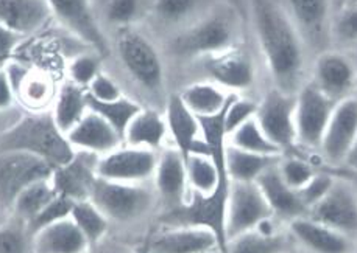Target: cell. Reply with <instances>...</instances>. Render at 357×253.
<instances>
[{"label": "cell", "instance_id": "1", "mask_svg": "<svg viewBox=\"0 0 357 253\" xmlns=\"http://www.w3.org/2000/svg\"><path fill=\"white\" fill-rule=\"evenodd\" d=\"M251 25L272 85L296 95L307 81L309 53L280 0H247Z\"/></svg>", "mask_w": 357, "mask_h": 253}, {"label": "cell", "instance_id": "2", "mask_svg": "<svg viewBox=\"0 0 357 253\" xmlns=\"http://www.w3.org/2000/svg\"><path fill=\"white\" fill-rule=\"evenodd\" d=\"M0 151L25 152L43 158L54 168L69 162L75 154L50 111L30 112L0 132Z\"/></svg>", "mask_w": 357, "mask_h": 253}, {"label": "cell", "instance_id": "3", "mask_svg": "<svg viewBox=\"0 0 357 253\" xmlns=\"http://www.w3.org/2000/svg\"><path fill=\"white\" fill-rule=\"evenodd\" d=\"M241 19L234 8L217 5L206 16L172 38V55L184 59L206 58L241 44Z\"/></svg>", "mask_w": 357, "mask_h": 253}, {"label": "cell", "instance_id": "4", "mask_svg": "<svg viewBox=\"0 0 357 253\" xmlns=\"http://www.w3.org/2000/svg\"><path fill=\"white\" fill-rule=\"evenodd\" d=\"M229 183H220L211 195L190 191L188 201L180 207L164 210L161 224L165 227H197L213 231L220 253H227V204Z\"/></svg>", "mask_w": 357, "mask_h": 253}, {"label": "cell", "instance_id": "5", "mask_svg": "<svg viewBox=\"0 0 357 253\" xmlns=\"http://www.w3.org/2000/svg\"><path fill=\"white\" fill-rule=\"evenodd\" d=\"M117 55L123 69L139 88L151 97L164 92L165 75L160 51L150 39L135 26L121 28L116 38Z\"/></svg>", "mask_w": 357, "mask_h": 253}, {"label": "cell", "instance_id": "6", "mask_svg": "<svg viewBox=\"0 0 357 253\" xmlns=\"http://www.w3.org/2000/svg\"><path fill=\"white\" fill-rule=\"evenodd\" d=\"M89 201L108 219L131 222L142 218L151 209L155 195L145 183H122L98 177Z\"/></svg>", "mask_w": 357, "mask_h": 253}, {"label": "cell", "instance_id": "7", "mask_svg": "<svg viewBox=\"0 0 357 253\" xmlns=\"http://www.w3.org/2000/svg\"><path fill=\"white\" fill-rule=\"evenodd\" d=\"M295 104L296 95H290L272 85L264 93L257 106L256 122L282 156H290L300 149L296 142Z\"/></svg>", "mask_w": 357, "mask_h": 253}, {"label": "cell", "instance_id": "8", "mask_svg": "<svg viewBox=\"0 0 357 253\" xmlns=\"http://www.w3.org/2000/svg\"><path fill=\"white\" fill-rule=\"evenodd\" d=\"M337 101L307 79L296 93L295 124L300 149L319 152Z\"/></svg>", "mask_w": 357, "mask_h": 253}, {"label": "cell", "instance_id": "9", "mask_svg": "<svg viewBox=\"0 0 357 253\" xmlns=\"http://www.w3.org/2000/svg\"><path fill=\"white\" fill-rule=\"evenodd\" d=\"M295 28L298 30L309 56L333 49L331 25L334 17V0H280Z\"/></svg>", "mask_w": 357, "mask_h": 253}, {"label": "cell", "instance_id": "10", "mask_svg": "<svg viewBox=\"0 0 357 253\" xmlns=\"http://www.w3.org/2000/svg\"><path fill=\"white\" fill-rule=\"evenodd\" d=\"M54 166L17 151H0V209L11 216L16 197L29 185L50 179Z\"/></svg>", "mask_w": 357, "mask_h": 253}, {"label": "cell", "instance_id": "11", "mask_svg": "<svg viewBox=\"0 0 357 253\" xmlns=\"http://www.w3.org/2000/svg\"><path fill=\"white\" fill-rule=\"evenodd\" d=\"M275 216L256 182H231L227 204L228 241Z\"/></svg>", "mask_w": 357, "mask_h": 253}, {"label": "cell", "instance_id": "12", "mask_svg": "<svg viewBox=\"0 0 357 253\" xmlns=\"http://www.w3.org/2000/svg\"><path fill=\"white\" fill-rule=\"evenodd\" d=\"M158 156L160 152L135 148V146H119L117 149L98 157L97 174L112 182L145 183L153 179Z\"/></svg>", "mask_w": 357, "mask_h": 253}, {"label": "cell", "instance_id": "13", "mask_svg": "<svg viewBox=\"0 0 357 253\" xmlns=\"http://www.w3.org/2000/svg\"><path fill=\"white\" fill-rule=\"evenodd\" d=\"M202 59L204 72L213 79L211 83L231 93L248 90L256 83L255 59L242 44Z\"/></svg>", "mask_w": 357, "mask_h": 253}, {"label": "cell", "instance_id": "14", "mask_svg": "<svg viewBox=\"0 0 357 253\" xmlns=\"http://www.w3.org/2000/svg\"><path fill=\"white\" fill-rule=\"evenodd\" d=\"M52 16L59 25L88 44L98 56H109V42L89 0H49Z\"/></svg>", "mask_w": 357, "mask_h": 253}, {"label": "cell", "instance_id": "15", "mask_svg": "<svg viewBox=\"0 0 357 253\" xmlns=\"http://www.w3.org/2000/svg\"><path fill=\"white\" fill-rule=\"evenodd\" d=\"M307 216L357 239V188L348 179L335 177L328 195L309 210Z\"/></svg>", "mask_w": 357, "mask_h": 253}, {"label": "cell", "instance_id": "16", "mask_svg": "<svg viewBox=\"0 0 357 253\" xmlns=\"http://www.w3.org/2000/svg\"><path fill=\"white\" fill-rule=\"evenodd\" d=\"M310 81L337 103L353 97V90L357 84L354 59L345 51L335 49L320 53L314 58Z\"/></svg>", "mask_w": 357, "mask_h": 253}, {"label": "cell", "instance_id": "17", "mask_svg": "<svg viewBox=\"0 0 357 253\" xmlns=\"http://www.w3.org/2000/svg\"><path fill=\"white\" fill-rule=\"evenodd\" d=\"M357 137V97L337 103L323 136L319 154L331 166H343Z\"/></svg>", "mask_w": 357, "mask_h": 253}, {"label": "cell", "instance_id": "18", "mask_svg": "<svg viewBox=\"0 0 357 253\" xmlns=\"http://www.w3.org/2000/svg\"><path fill=\"white\" fill-rule=\"evenodd\" d=\"M165 123L169 137L174 142V148L181 152L184 161L192 154L209 156V148L202 138L198 117L189 111L183 103L180 93H170L165 99L164 108Z\"/></svg>", "mask_w": 357, "mask_h": 253}, {"label": "cell", "instance_id": "19", "mask_svg": "<svg viewBox=\"0 0 357 253\" xmlns=\"http://www.w3.org/2000/svg\"><path fill=\"white\" fill-rule=\"evenodd\" d=\"M98 156L86 151H75L69 162L56 166L52 172V185L58 196L70 201H86L98 179L97 174Z\"/></svg>", "mask_w": 357, "mask_h": 253}, {"label": "cell", "instance_id": "20", "mask_svg": "<svg viewBox=\"0 0 357 253\" xmlns=\"http://www.w3.org/2000/svg\"><path fill=\"white\" fill-rule=\"evenodd\" d=\"M295 247L303 253H356V239L314 221L309 216L287 224Z\"/></svg>", "mask_w": 357, "mask_h": 253}, {"label": "cell", "instance_id": "21", "mask_svg": "<svg viewBox=\"0 0 357 253\" xmlns=\"http://www.w3.org/2000/svg\"><path fill=\"white\" fill-rule=\"evenodd\" d=\"M156 195L165 210L180 207L190 195L186 161L176 148L161 149L153 176Z\"/></svg>", "mask_w": 357, "mask_h": 253}, {"label": "cell", "instance_id": "22", "mask_svg": "<svg viewBox=\"0 0 357 253\" xmlns=\"http://www.w3.org/2000/svg\"><path fill=\"white\" fill-rule=\"evenodd\" d=\"M66 137L75 151L92 152L98 157L117 149L123 143V138L107 120L92 111H88V114L80 120L74 129L66 134Z\"/></svg>", "mask_w": 357, "mask_h": 253}, {"label": "cell", "instance_id": "23", "mask_svg": "<svg viewBox=\"0 0 357 253\" xmlns=\"http://www.w3.org/2000/svg\"><path fill=\"white\" fill-rule=\"evenodd\" d=\"M145 244H147V253L220 252L214 233L197 227H165Z\"/></svg>", "mask_w": 357, "mask_h": 253}, {"label": "cell", "instance_id": "24", "mask_svg": "<svg viewBox=\"0 0 357 253\" xmlns=\"http://www.w3.org/2000/svg\"><path fill=\"white\" fill-rule=\"evenodd\" d=\"M278 165L280 163L270 166L267 171H264L256 183L261 188L278 221L289 224L296 218L307 216V209L304 207L300 193L284 181Z\"/></svg>", "mask_w": 357, "mask_h": 253}, {"label": "cell", "instance_id": "25", "mask_svg": "<svg viewBox=\"0 0 357 253\" xmlns=\"http://www.w3.org/2000/svg\"><path fill=\"white\" fill-rule=\"evenodd\" d=\"M5 70L8 73L16 99L27 106L31 112L45 111L50 103H54L56 93L47 75L13 61L5 65Z\"/></svg>", "mask_w": 357, "mask_h": 253}, {"label": "cell", "instance_id": "26", "mask_svg": "<svg viewBox=\"0 0 357 253\" xmlns=\"http://www.w3.org/2000/svg\"><path fill=\"white\" fill-rule=\"evenodd\" d=\"M52 17L49 0H0V25L24 38L44 28Z\"/></svg>", "mask_w": 357, "mask_h": 253}, {"label": "cell", "instance_id": "27", "mask_svg": "<svg viewBox=\"0 0 357 253\" xmlns=\"http://www.w3.org/2000/svg\"><path fill=\"white\" fill-rule=\"evenodd\" d=\"M89 243L70 216L36 231L31 253H89Z\"/></svg>", "mask_w": 357, "mask_h": 253}, {"label": "cell", "instance_id": "28", "mask_svg": "<svg viewBox=\"0 0 357 253\" xmlns=\"http://www.w3.org/2000/svg\"><path fill=\"white\" fill-rule=\"evenodd\" d=\"M217 5L215 0H153L150 16L156 24L178 33L206 16Z\"/></svg>", "mask_w": 357, "mask_h": 253}, {"label": "cell", "instance_id": "29", "mask_svg": "<svg viewBox=\"0 0 357 253\" xmlns=\"http://www.w3.org/2000/svg\"><path fill=\"white\" fill-rule=\"evenodd\" d=\"M167 137L169 131L164 112L155 108H142L125 131L123 143L160 152Z\"/></svg>", "mask_w": 357, "mask_h": 253}, {"label": "cell", "instance_id": "30", "mask_svg": "<svg viewBox=\"0 0 357 253\" xmlns=\"http://www.w3.org/2000/svg\"><path fill=\"white\" fill-rule=\"evenodd\" d=\"M88 92L74 83H64L56 90V95L52 106V115L55 123L64 134H68L75 126L80 123V120L88 114Z\"/></svg>", "mask_w": 357, "mask_h": 253}, {"label": "cell", "instance_id": "31", "mask_svg": "<svg viewBox=\"0 0 357 253\" xmlns=\"http://www.w3.org/2000/svg\"><path fill=\"white\" fill-rule=\"evenodd\" d=\"M282 156H262L227 145L225 165L231 182H256L264 171L280 163Z\"/></svg>", "mask_w": 357, "mask_h": 253}, {"label": "cell", "instance_id": "32", "mask_svg": "<svg viewBox=\"0 0 357 253\" xmlns=\"http://www.w3.org/2000/svg\"><path fill=\"white\" fill-rule=\"evenodd\" d=\"M294 247L295 243L287 229L272 233L255 229L231 238L227 253H286Z\"/></svg>", "mask_w": 357, "mask_h": 253}, {"label": "cell", "instance_id": "33", "mask_svg": "<svg viewBox=\"0 0 357 253\" xmlns=\"http://www.w3.org/2000/svg\"><path fill=\"white\" fill-rule=\"evenodd\" d=\"M180 93L183 103L197 117H208L219 114L228 104L234 93L225 90L211 81H198L184 88Z\"/></svg>", "mask_w": 357, "mask_h": 253}, {"label": "cell", "instance_id": "34", "mask_svg": "<svg viewBox=\"0 0 357 253\" xmlns=\"http://www.w3.org/2000/svg\"><path fill=\"white\" fill-rule=\"evenodd\" d=\"M188 182L190 191L211 195L220 183H229L227 170H222L209 156L192 154L186 158Z\"/></svg>", "mask_w": 357, "mask_h": 253}, {"label": "cell", "instance_id": "35", "mask_svg": "<svg viewBox=\"0 0 357 253\" xmlns=\"http://www.w3.org/2000/svg\"><path fill=\"white\" fill-rule=\"evenodd\" d=\"M56 197V191L52 185L50 179H43L35 183L29 185L16 197L11 209V216L22 221L27 225L45 205Z\"/></svg>", "mask_w": 357, "mask_h": 253}, {"label": "cell", "instance_id": "36", "mask_svg": "<svg viewBox=\"0 0 357 253\" xmlns=\"http://www.w3.org/2000/svg\"><path fill=\"white\" fill-rule=\"evenodd\" d=\"M88 106L89 111L96 112V114L107 120L122 138L130 123L133 122V118L142 109L141 104L125 95L122 98L114 99V101H97V99L88 95Z\"/></svg>", "mask_w": 357, "mask_h": 253}, {"label": "cell", "instance_id": "37", "mask_svg": "<svg viewBox=\"0 0 357 253\" xmlns=\"http://www.w3.org/2000/svg\"><path fill=\"white\" fill-rule=\"evenodd\" d=\"M70 219L88 239L89 247L92 249L96 244L103 241L108 235L109 219L98 210L89 199L86 201L74 202V207L70 211ZM89 249V250H91Z\"/></svg>", "mask_w": 357, "mask_h": 253}, {"label": "cell", "instance_id": "38", "mask_svg": "<svg viewBox=\"0 0 357 253\" xmlns=\"http://www.w3.org/2000/svg\"><path fill=\"white\" fill-rule=\"evenodd\" d=\"M153 0H105L103 17L109 25L130 28L150 16Z\"/></svg>", "mask_w": 357, "mask_h": 253}, {"label": "cell", "instance_id": "39", "mask_svg": "<svg viewBox=\"0 0 357 253\" xmlns=\"http://www.w3.org/2000/svg\"><path fill=\"white\" fill-rule=\"evenodd\" d=\"M228 145L242 151L255 152V154L282 156V152L264 134V131L261 129L259 123L256 122V118L250 120L245 124H242L241 128L231 132L228 136Z\"/></svg>", "mask_w": 357, "mask_h": 253}, {"label": "cell", "instance_id": "40", "mask_svg": "<svg viewBox=\"0 0 357 253\" xmlns=\"http://www.w3.org/2000/svg\"><path fill=\"white\" fill-rule=\"evenodd\" d=\"M331 45L345 53L357 50V5L335 10L331 25Z\"/></svg>", "mask_w": 357, "mask_h": 253}, {"label": "cell", "instance_id": "41", "mask_svg": "<svg viewBox=\"0 0 357 253\" xmlns=\"http://www.w3.org/2000/svg\"><path fill=\"white\" fill-rule=\"evenodd\" d=\"M278 168H280L281 176L286 181V183L296 191L301 190L319 172L312 161L304 158L298 154L282 156Z\"/></svg>", "mask_w": 357, "mask_h": 253}, {"label": "cell", "instance_id": "42", "mask_svg": "<svg viewBox=\"0 0 357 253\" xmlns=\"http://www.w3.org/2000/svg\"><path fill=\"white\" fill-rule=\"evenodd\" d=\"M0 253H31V235L22 221L10 216L0 225Z\"/></svg>", "mask_w": 357, "mask_h": 253}, {"label": "cell", "instance_id": "43", "mask_svg": "<svg viewBox=\"0 0 357 253\" xmlns=\"http://www.w3.org/2000/svg\"><path fill=\"white\" fill-rule=\"evenodd\" d=\"M72 207H74V201L56 195L54 201H50L47 205H45V207L27 224L30 235L33 236L36 231L49 227V225L55 224L58 221H63L66 218H69Z\"/></svg>", "mask_w": 357, "mask_h": 253}, {"label": "cell", "instance_id": "44", "mask_svg": "<svg viewBox=\"0 0 357 253\" xmlns=\"http://www.w3.org/2000/svg\"><path fill=\"white\" fill-rule=\"evenodd\" d=\"M100 56L94 53H82L75 58L70 59L68 65L69 73V81L77 85H80L83 89H88V85L94 81V78L100 73Z\"/></svg>", "mask_w": 357, "mask_h": 253}, {"label": "cell", "instance_id": "45", "mask_svg": "<svg viewBox=\"0 0 357 253\" xmlns=\"http://www.w3.org/2000/svg\"><path fill=\"white\" fill-rule=\"evenodd\" d=\"M257 106L259 101H255L251 98H242L239 93H234L231 101L227 108V114H225V128H227V134L234 132L242 124H245L250 120L256 118Z\"/></svg>", "mask_w": 357, "mask_h": 253}, {"label": "cell", "instance_id": "46", "mask_svg": "<svg viewBox=\"0 0 357 253\" xmlns=\"http://www.w3.org/2000/svg\"><path fill=\"white\" fill-rule=\"evenodd\" d=\"M335 177L337 176L331 174V172L319 171L301 190H298L304 207L307 209V213L314 205L319 204L321 199L328 195L331 186L335 182Z\"/></svg>", "mask_w": 357, "mask_h": 253}, {"label": "cell", "instance_id": "47", "mask_svg": "<svg viewBox=\"0 0 357 253\" xmlns=\"http://www.w3.org/2000/svg\"><path fill=\"white\" fill-rule=\"evenodd\" d=\"M86 92H88V95L91 98L97 99V101H114V99L123 97L121 85L103 72L98 73L94 78V81L88 85Z\"/></svg>", "mask_w": 357, "mask_h": 253}, {"label": "cell", "instance_id": "48", "mask_svg": "<svg viewBox=\"0 0 357 253\" xmlns=\"http://www.w3.org/2000/svg\"><path fill=\"white\" fill-rule=\"evenodd\" d=\"M22 39L24 36L0 25V69H3L6 64L13 61L15 51Z\"/></svg>", "mask_w": 357, "mask_h": 253}, {"label": "cell", "instance_id": "49", "mask_svg": "<svg viewBox=\"0 0 357 253\" xmlns=\"http://www.w3.org/2000/svg\"><path fill=\"white\" fill-rule=\"evenodd\" d=\"M16 101L15 90L5 67L0 69V112H6L13 108Z\"/></svg>", "mask_w": 357, "mask_h": 253}, {"label": "cell", "instance_id": "50", "mask_svg": "<svg viewBox=\"0 0 357 253\" xmlns=\"http://www.w3.org/2000/svg\"><path fill=\"white\" fill-rule=\"evenodd\" d=\"M89 253H137V250H133L130 245L117 241H111V239L105 238L103 241L96 244L94 247L89 250Z\"/></svg>", "mask_w": 357, "mask_h": 253}, {"label": "cell", "instance_id": "51", "mask_svg": "<svg viewBox=\"0 0 357 253\" xmlns=\"http://www.w3.org/2000/svg\"><path fill=\"white\" fill-rule=\"evenodd\" d=\"M343 166H347L348 170L357 172V137L354 140L351 149H349V152H348L345 162H343Z\"/></svg>", "mask_w": 357, "mask_h": 253}, {"label": "cell", "instance_id": "52", "mask_svg": "<svg viewBox=\"0 0 357 253\" xmlns=\"http://www.w3.org/2000/svg\"><path fill=\"white\" fill-rule=\"evenodd\" d=\"M347 5H357V0H335L334 13H335V10H339V8H342V6H347Z\"/></svg>", "mask_w": 357, "mask_h": 253}, {"label": "cell", "instance_id": "53", "mask_svg": "<svg viewBox=\"0 0 357 253\" xmlns=\"http://www.w3.org/2000/svg\"><path fill=\"white\" fill-rule=\"evenodd\" d=\"M8 219H10V215H8V213L3 211L2 209H0V225L5 224L6 221H8Z\"/></svg>", "mask_w": 357, "mask_h": 253}, {"label": "cell", "instance_id": "54", "mask_svg": "<svg viewBox=\"0 0 357 253\" xmlns=\"http://www.w3.org/2000/svg\"><path fill=\"white\" fill-rule=\"evenodd\" d=\"M137 253H147V244H145L142 249H139V250H137Z\"/></svg>", "mask_w": 357, "mask_h": 253}, {"label": "cell", "instance_id": "55", "mask_svg": "<svg viewBox=\"0 0 357 253\" xmlns=\"http://www.w3.org/2000/svg\"><path fill=\"white\" fill-rule=\"evenodd\" d=\"M286 253H303V252H301V250H298L296 247H294L292 250H289V252H286Z\"/></svg>", "mask_w": 357, "mask_h": 253}, {"label": "cell", "instance_id": "56", "mask_svg": "<svg viewBox=\"0 0 357 253\" xmlns=\"http://www.w3.org/2000/svg\"><path fill=\"white\" fill-rule=\"evenodd\" d=\"M356 51H357V50H356ZM354 64H356V69H357V56L354 58Z\"/></svg>", "mask_w": 357, "mask_h": 253}, {"label": "cell", "instance_id": "57", "mask_svg": "<svg viewBox=\"0 0 357 253\" xmlns=\"http://www.w3.org/2000/svg\"><path fill=\"white\" fill-rule=\"evenodd\" d=\"M208 253H220L219 250H214V252H208Z\"/></svg>", "mask_w": 357, "mask_h": 253}, {"label": "cell", "instance_id": "58", "mask_svg": "<svg viewBox=\"0 0 357 253\" xmlns=\"http://www.w3.org/2000/svg\"><path fill=\"white\" fill-rule=\"evenodd\" d=\"M334 6H335V0H334Z\"/></svg>", "mask_w": 357, "mask_h": 253}]
</instances>
